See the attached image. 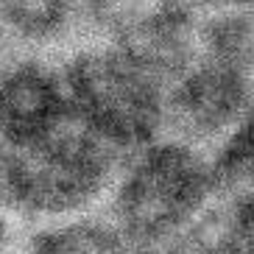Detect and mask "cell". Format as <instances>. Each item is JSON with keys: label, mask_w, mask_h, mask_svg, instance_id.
Instances as JSON below:
<instances>
[{"label": "cell", "mask_w": 254, "mask_h": 254, "mask_svg": "<svg viewBox=\"0 0 254 254\" xmlns=\"http://www.w3.org/2000/svg\"><path fill=\"white\" fill-rule=\"evenodd\" d=\"M218 198L212 154L173 134L123 159L106 215L140 254H157L185 235Z\"/></svg>", "instance_id": "obj_1"}, {"label": "cell", "mask_w": 254, "mask_h": 254, "mask_svg": "<svg viewBox=\"0 0 254 254\" xmlns=\"http://www.w3.org/2000/svg\"><path fill=\"white\" fill-rule=\"evenodd\" d=\"M126 157L70 115L39 140L0 151V207L48 221L92 212L106 204Z\"/></svg>", "instance_id": "obj_2"}, {"label": "cell", "mask_w": 254, "mask_h": 254, "mask_svg": "<svg viewBox=\"0 0 254 254\" xmlns=\"http://www.w3.org/2000/svg\"><path fill=\"white\" fill-rule=\"evenodd\" d=\"M59 64L70 115L123 154L168 134V84L115 42L92 34Z\"/></svg>", "instance_id": "obj_3"}, {"label": "cell", "mask_w": 254, "mask_h": 254, "mask_svg": "<svg viewBox=\"0 0 254 254\" xmlns=\"http://www.w3.org/2000/svg\"><path fill=\"white\" fill-rule=\"evenodd\" d=\"M198 25L201 11L190 0H120L92 23V34L171 87L198 56Z\"/></svg>", "instance_id": "obj_4"}, {"label": "cell", "mask_w": 254, "mask_h": 254, "mask_svg": "<svg viewBox=\"0 0 254 254\" xmlns=\"http://www.w3.org/2000/svg\"><path fill=\"white\" fill-rule=\"evenodd\" d=\"M254 112V75L198 53L168 87V134L212 151Z\"/></svg>", "instance_id": "obj_5"}, {"label": "cell", "mask_w": 254, "mask_h": 254, "mask_svg": "<svg viewBox=\"0 0 254 254\" xmlns=\"http://www.w3.org/2000/svg\"><path fill=\"white\" fill-rule=\"evenodd\" d=\"M70 118L62 64L42 51L0 62V151L20 148Z\"/></svg>", "instance_id": "obj_6"}, {"label": "cell", "mask_w": 254, "mask_h": 254, "mask_svg": "<svg viewBox=\"0 0 254 254\" xmlns=\"http://www.w3.org/2000/svg\"><path fill=\"white\" fill-rule=\"evenodd\" d=\"M0 23L8 39L45 51L90 28V17L84 0H0Z\"/></svg>", "instance_id": "obj_7"}, {"label": "cell", "mask_w": 254, "mask_h": 254, "mask_svg": "<svg viewBox=\"0 0 254 254\" xmlns=\"http://www.w3.org/2000/svg\"><path fill=\"white\" fill-rule=\"evenodd\" d=\"M23 254H140L118 224L106 215H73L53 221L28 240Z\"/></svg>", "instance_id": "obj_8"}, {"label": "cell", "mask_w": 254, "mask_h": 254, "mask_svg": "<svg viewBox=\"0 0 254 254\" xmlns=\"http://www.w3.org/2000/svg\"><path fill=\"white\" fill-rule=\"evenodd\" d=\"M218 195L254 190V112L212 151Z\"/></svg>", "instance_id": "obj_9"}, {"label": "cell", "mask_w": 254, "mask_h": 254, "mask_svg": "<svg viewBox=\"0 0 254 254\" xmlns=\"http://www.w3.org/2000/svg\"><path fill=\"white\" fill-rule=\"evenodd\" d=\"M84 3H87V17H90V31H92V23L104 14L106 8H112L120 0H84Z\"/></svg>", "instance_id": "obj_10"}, {"label": "cell", "mask_w": 254, "mask_h": 254, "mask_svg": "<svg viewBox=\"0 0 254 254\" xmlns=\"http://www.w3.org/2000/svg\"><path fill=\"white\" fill-rule=\"evenodd\" d=\"M8 246V221H6V207H0V254H6Z\"/></svg>", "instance_id": "obj_11"}, {"label": "cell", "mask_w": 254, "mask_h": 254, "mask_svg": "<svg viewBox=\"0 0 254 254\" xmlns=\"http://www.w3.org/2000/svg\"><path fill=\"white\" fill-rule=\"evenodd\" d=\"M11 42L8 39V34H6V28H3V23H0V62H3V53H6V45Z\"/></svg>", "instance_id": "obj_12"}]
</instances>
